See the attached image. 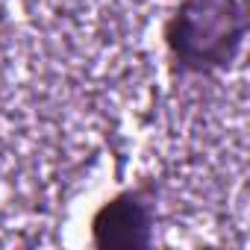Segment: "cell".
Segmentation results:
<instances>
[{
	"instance_id": "1",
	"label": "cell",
	"mask_w": 250,
	"mask_h": 250,
	"mask_svg": "<svg viewBox=\"0 0 250 250\" xmlns=\"http://www.w3.org/2000/svg\"><path fill=\"white\" fill-rule=\"evenodd\" d=\"M244 30L241 0H183L165 24V44L183 71L209 74L238 56Z\"/></svg>"
},
{
	"instance_id": "2",
	"label": "cell",
	"mask_w": 250,
	"mask_h": 250,
	"mask_svg": "<svg viewBox=\"0 0 250 250\" xmlns=\"http://www.w3.org/2000/svg\"><path fill=\"white\" fill-rule=\"evenodd\" d=\"M153 232V203L142 188H127L100 203L91 218L97 247H145Z\"/></svg>"
}]
</instances>
